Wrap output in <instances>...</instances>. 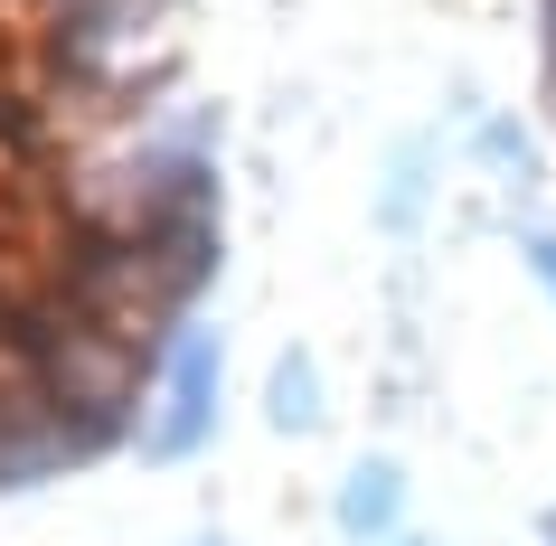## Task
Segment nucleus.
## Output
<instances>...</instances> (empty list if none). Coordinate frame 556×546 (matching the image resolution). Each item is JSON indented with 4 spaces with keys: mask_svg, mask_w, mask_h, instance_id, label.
<instances>
[{
    "mask_svg": "<svg viewBox=\"0 0 556 546\" xmlns=\"http://www.w3.org/2000/svg\"><path fill=\"white\" fill-rule=\"evenodd\" d=\"M170 0H58L38 10V76L48 86H104V76H132V48L161 38Z\"/></svg>",
    "mask_w": 556,
    "mask_h": 546,
    "instance_id": "2",
    "label": "nucleus"
},
{
    "mask_svg": "<svg viewBox=\"0 0 556 546\" xmlns=\"http://www.w3.org/2000/svg\"><path fill=\"white\" fill-rule=\"evenodd\" d=\"M538 38H547V76H556V0H538Z\"/></svg>",
    "mask_w": 556,
    "mask_h": 546,
    "instance_id": "10",
    "label": "nucleus"
},
{
    "mask_svg": "<svg viewBox=\"0 0 556 546\" xmlns=\"http://www.w3.org/2000/svg\"><path fill=\"white\" fill-rule=\"evenodd\" d=\"M425 189H434V151H425V142H406L396 161H387V189H378V217H387V236H406L415 217H425Z\"/></svg>",
    "mask_w": 556,
    "mask_h": 546,
    "instance_id": "8",
    "label": "nucleus"
},
{
    "mask_svg": "<svg viewBox=\"0 0 556 546\" xmlns=\"http://www.w3.org/2000/svg\"><path fill=\"white\" fill-rule=\"evenodd\" d=\"M161 368H170V358H151V348L132 340V330H114V320H66V340L48 348L38 386H48V405L76 424V443H86V461H94V453H114L123 433L142 424Z\"/></svg>",
    "mask_w": 556,
    "mask_h": 546,
    "instance_id": "1",
    "label": "nucleus"
},
{
    "mask_svg": "<svg viewBox=\"0 0 556 546\" xmlns=\"http://www.w3.org/2000/svg\"><path fill=\"white\" fill-rule=\"evenodd\" d=\"M547 546H556V509H547Z\"/></svg>",
    "mask_w": 556,
    "mask_h": 546,
    "instance_id": "12",
    "label": "nucleus"
},
{
    "mask_svg": "<svg viewBox=\"0 0 556 546\" xmlns=\"http://www.w3.org/2000/svg\"><path fill=\"white\" fill-rule=\"evenodd\" d=\"M330 528H340V537H358V546L406 537V461L358 453L350 471H340V490H330Z\"/></svg>",
    "mask_w": 556,
    "mask_h": 546,
    "instance_id": "5",
    "label": "nucleus"
},
{
    "mask_svg": "<svg viewBox=\"0 0 556 546\" xmlns=\"http://www.w3.org/2000/svg\"><path fill=\"white\" fill-rule=\"evenodd\" d=\"M471 161L500 179V189H538V142H528L519 114H481V132H471Z\"/></svg>",
    "mask_w": 556,
    "mask_h": 546,
    "instance_id": "7",
    "label": "nucleus"
},
{
    "mask_svg": "<svg viewBox=\"0 0 556 546\" xmlns=\"http://www.w3.org/2000/svg\"><path fill=\"white\" fill-rule=\"evenodd\" d=\"M29 10H58V0H29Z\"/></svg>",
    "mask_w": 556,
    "mask_h": 546,
    "instance_id": "13",
    "label": "nucleus"
},
{
    "mask_svg": "<svg viewBox=\"0 0 556 546\" xmlns=\"http://www.w3.org/2000/svg\"><path fill=\"white\" fill-rule=\"evenodd\" d=\"M321 415H330L321 358H312V348H283L274 377H264V424H274V433H321Z\"/></svg>",
    "mask_w": 556,
    "mask_h": 546,
    "instance_id": "6",
    "label": "nucleus"
},
{
    "mask_svg": "<svg viewBox=\"0 0 556 546\" xmlns=\"http://www.w3.org/2000/svg\"><path fill=\"white\" fill-rule=\"evenodd\" d=\"M387 546H434V537H387Z\"/></svg>",
    "mask_w": 556,
    "mask_h": 546,
    "instance_id": "11",
    "label": "nucleus"
},
{
    "mask_svg": "<svg viewBox=\"0 0 556 546\" xmlns=\"http://www.w3.org/2000/svg\"><path fill=\"white\" fill-rule=\"evenodd\" d=\"M217 443V330L189 320L170 340V368H161V415H151L142 453L151 461H189Z\"/></svg>",
    "mask_w": 556,
    "mask_h": 546,
    "instance_id": "3",
    "label": "nucleus"
},
{
    "mask_svg": "<svg viewBox=\"0 0 556 546\" xmlns=\"http://www.w3.org/2000/svg\"><path fill=\"white\" fill-rule=\"evenodd\" d=\"M199 546H227V537H199Z\"/></svg>",
    "mask_w": 556,
    "mask_h": 546,
    "instance_id": "14",
    "label": "nucleus"
},
{
    "mask_svg": "<svg viewBox=\"0 0 556 546\" xmlns=\"http://www.w3.org/2000/svg\"><path fill=\"white\" fill-rule=\"evenodd\" d=\"M76 461H86V443L48 405V386H0V490H38Z\"/></svg>",
    "mask_w": 556,
    "mask_h": 546,
    "instance_id": "4",
    "label": "nucleus"
},
{
    "mask_svg": "<svg viewBox=\"0 0 556 546\" xmlns=\"http://www.w3.org/2000/svg\"><path fill=\"white\" fill-rule=\"evenodd\" d=\"M519 255H528V274L547 283V302H556V227H519Z\"/></svg>",
    "mask_w": 556,
    "mask_h": 546,
    "instance_id": "9",
    "label": "nucleus"
}]
</instances>
